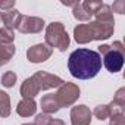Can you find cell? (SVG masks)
<instances>
[{"label": "cell", "instance_id": "6da1fadb", "mask_svg": "<svg viewBox=\"0 0 125 125\" xmlns=\"http://www.w3.org/2000/svg\"><path fill=\"white\" fill-rule=\"evenodd\" d=\"M68 69L74 78H94L102 69V56L90 49H77L69 54Z\"/></svg>", "mask_w": 125, "mask_h": 125}, {"label": "cell", "instance_id": "7a4b0ae2", "mask_svg": "<svg viewBox=\"0 0 125 125\" xmlns=\"http://www.w3.org/2000/svg\"><path fill=\"white\" fill-rule=\"evenodd\" d=\"M115 31L113 18H94L90 24H78L74 28V38L78 44H87L94 40H107Z\"/></svg>", "mask_w": 125, "mask_h": 125}, {"label": "cell", "instance_id": "3957f363", "mask_svg": "<svg viewBox=\"0 0 125 125\" xmlns=\"http://www.w3.org/2000/svg\"><path fill=\"white\" fill-rule=\"evenodd\" d=\"M46 44L50 49H57L59 52H65L69 47L71 38L62 22H52L46 27Z\"/></svg>", "mask_w": 125, "mask_h": 125}, {"label": "cell", "instance_id": "277c9868", "mask_svg": "<svg viewBox=\"0 0 125 125\" xmlns=\"http://www.w3.org/2000/svg\"><path fill=\"white\" fill-rule=\"evenodd\" d=\"M81 96V90L74 83H63L56 91L54 97L60 107H69L72 106Z\"/></svg>", "mask_w": 125, "mask_h": 125}, {"label": "cell", "instance_id": "5b68a950", "mask_svg": "<svg viewBox=\"0 0 125 125\" xmlns=\"http://www.w3.org/2000/svg\"><path fill=\"white\" fill-rule=\"evenodd\" d=\"M31 78L34 80V83L37 84V87H38L40 91L50 90V88H59L62 84L65 83L60 77H57V75H54V74H49V72H46V71H38V72H35Z\"/></svg>", "mask_w": 125, "mask_h": 125}, {"label": "cell", "instance_id": "8992f818", "mask_svg": "<svg viewBox=\"0 0 125 125\" xmlns=\"http://www.w3.org/2000/svg\"><path fill=\"white\" fill-rule=\"evenodd\" d=\"M43 28H44V21L41 18L27 16V15L21 16L19 24L16 27V30L22 34H38L43 31Z\"/></svg>", "mask_w": 125, "mask_h": 125}, {"label": "cell", "instance_id": "52a82bcc", "mask_svg": "<svg viewBox=\"0 0 125 125\" xmlns=\"http://www.w3.org/2000/svg\"><path fill=\"white\" fill-rule=\"evenodd\" d=\"M124 60H125V53L118 52L112 47L106 54H103V65L110 74H116L124 68Z\"/></svg>", "mask_w": 125, "mask_h": 125}, {"label": "cell", "instance_id": "ba28073f", "mask_svg": "<svg viewBox=\"0 0 125 125\" xmlns=\"http://www.w3.org/2000/svg\"><path fill=\"white\" fill-rule=\"evenodd\" d=\"M53 53V49H50L46 43H38L35 46H31L27 50V59L31 62V63H43L47 59H50Z\"/></svg>", "mask_w": 125, "mask_h": 125}, {"label": "cell", "instance_id": "9c48e42d", "mask_svg": "<svg viewBox=\"0 0 125 125\" xmlns=\"http://www.w3.org/2000/svg\"><path fill=\"white\" fill-rule=\"evenodd\" d=\"M93 113L88 106L78 104L71 109V124L72 125H90Z\"/></svg>", "mask_w": 125, "mask_h": 125}, {"label": "cell", "instance_id": "30bf717a", "mask_svg": "<svg viewBox=\"0 0 125 125\" xmlns=\"http://www.w3.org/2000/svg\"><path fill=\"white\" fill-rule=\"evenodd\" d=\"M16 112L22 118H28L31 115H35V112H37L35 100L34 99H22L16 106Z\"/></svg>", "mask_w": 125, "mask_h": 125}, {"label": "cell", "instance_id": "8fae6325", "mask_svg": "<svg viewBox=\"0 0 125 125\" xmlns=\"http://www.w3.org/2000/svg\"><path fill=\"white\" fill-rule=\"evenodd\" d=\"M21 16H22V15H21L18 10H15V9L2 12V27L9 28V30H16Z\"/></svg>", "mask_w": 125, "mask_h": 125}, {"label": "cell", "instance_id": "7c38bea8", "mask_svg": "<svg viewBox=\"0 0 125 125\" xmlns=\"http://www.w3.org/2000/svg\"><path fill=\"white\" fill-rule=\"evenodd\" d=\"M40 106L43 109V113H47V115H52V113H56L60 106L54 97V94H44L40 100Z\"/></svg>", "mask_w": 125, "mask_h": 125}, {"label": "cell", "instance_id": "4fadbf2b", "mask_svg": "<svg viewBox=\"0 0 125 125\" xmlns=\"http://www.w3.org/2000/svg\"><path fill=\"white\" fill-rule=\"evenodd\" d=\"M38 93H40V90H38L37 84L34 83V80L31 77L24 80V83L21 85V96L24 99H34Z\"/></svg>", "mask_w": 125, "mask_h": 125}, {"label": "cell", "instance_id": "5bb4252c", "mask_svg": "<svg viewBox=\"0 0 125 125\" xmlns=\"http://www.w3.org/2000/svg\"><path fill=\"white\" fill-rule=\"evenodd\" d=\"M72 15H74V18L78 19L80 22H90V19L93 18V13H90V12L84 8L83 2H81V3L77 2V5L72 8Z\"/></svg>", "mask_w": 125, "mask_h": 125}, {"label": "cell", "instance_id": "9a60e30c", "mask_svg": "<svg viewBox=\"0 0 125 125\" xmlns=\"http://www.w3.org/2000/svg\"><path fill=\"white\" fill-rule=\"evenodd\" d=\"M15 54V46L13 44H2L0 46V66L6 65Z\"/></svg>", "mask_w": 125, "mask_h": 125}, {"label": "cell", "instance_id": "2e32d148", "mask_svg": "<svg viewBox=\"0 0 125 125\" xmlns=\"http://www.w3.org/2000/svg\"><path fill=\"white\" fill-rule=\"evenodd\" d=\"M10 115V97L8 93L0 90V116L8 118Z\"/></svg>", "mask_w": 125, "mask_h": 125}, {"label": "cell", "instance_id": "e0dca14e", "mask_svg": "<svg viewBox=\"0 0 125 125\" xmlns=\"http://www.w3.org/2000/svg\"><path fill=\"white\" fill-rule=\"evenodd\" d=\"M15 40V32L13 30L0 27V46L2 44H12Z\"/></svg>", "mask_w": 125, "mask_h": 125}, {"label": "cell", "instance_id": "ac0fdd59", "mask_svg": "<svg viewBox=\"0 0 125 125\" xmlns=\"http://www.w3.org/2000/svg\"><path fill=\"white\" fill-rule=\"evenodd\" d=\"M91 113L99 121H104V119H107L110 116V112H109V106L107 104H99V106H96L94 112H91Z\"/></svg>", "mask_w": 125, "mask_h": 125}, {"label": "cell", "instance_id": "d6986e66", "mask_svg": "<svg viewBox=\"0 0 125 125\" xmlns=\"http://www.w3.org/2000/svg\"><path fill=\"white\" fill-rule=\"evenodd\" d=\"M16 84V74L12 71H8L2 75V85L6 88H12Z\"/></svg>", "mask_w": 125, "mask_h": 125}, {"label": "cell", "instance_id": "ffe728a7", "mask_svg": "<svg viewBox=\"0 0 125 125\" xmlns=\"http://www.w3.org/2000/svg\"><path fill=\"white\" fill-rule=\"evenodd\" d=\"M112 102H115L116 104L125 107V88H124V87L116 91V94L113 96V100H112Z\"/></svg>", "mask_w": 125, "mask_h": 125}, {"label": "cell", "instance_id": "44dd1931", "mask_svg": "<svg viewBox=\"0 0 125 125\" xmlns=\"http://www.w3.org/2000/svg\"><path fill=\"white\" fill-rule=\"evenodd\" d=\"M50 121H52V116L47 115V113H43V112H41V113H38V115L35 116L34 125H49Z\"/></svg>", "mask_w": 125, "mask_h": 125}, {"label": "cell", "instance_id": "7402d4cb", "mask_svg": "<svg viewBox=\"0 0 125 125\" xmlns=\"http://www.w3.org/2000/svg\"><path fill=\"white\" fill-rule=\"evenodd\" d=\"M110 10H113V12H116L119 15H124L125 13V2H124V0H116V2L110 6Z\"/></svg>", "mask_w": 125, "mask_h": 125}, {"label": "cell", "instance_id": "603a6c76", "mask_svg": "<svg viewBox=\"0 0 125 125\" xmlns=\"http://www.w3.org/2000/svg\"><path fill=\"white\" fill-rule=\"evenodd\" d=\"M83 5H84V8H85L90 13L94 15V12L102 6V2H90V0H85V2H83Z\"/></svg>", "mask_w": 125, "mask_h": 125}, {"label": "cell", "instance_id": "cb8c5ba5", "mask_svg": "<svg viewBox=\"0 0 125 125\" xmlns=\"http://www.w3.org/2000/svg\"><path fill=\"white\" fill-rule=\"evenodd\" d=\"M109 125H125V116H124V113L112 115L110 121H109Z\"/></svg>", "mask_w": 125, "mask_h": 125}, {"label": "cell", "instance_id": "d4e9b609", "mask_svg": "<svg viewBox=\"0 0 125 125\" xmlns=\"http://www.w3.org/2000/svg\"><path fill=\"white\" fill-rule=\"evenodd\" d=\"M13 8H15L13 0H3V2H0V9H3L5 12L6 10H12Z\"/></svg>", "mask_w": 125, "mask_h": 125}, {"label": "cell", "instance_id": "484cf974", "mask_svg": "<svg viewBox=\"0 0 125 125\" xmlns=\"http://www.w3.org/2000/svg\"><path fill=\"white\" fill-rule=\"evenodd\" d=\"M110 47H112V49H115V50H118V52H122V53H125V47H124L122 41H113V43L110 44Z\"/></svg>", "mask_w": 125, "mask_h": 125}, {"label": "cell", "instance_id": "4316f807", "mask_svg": "<svg viewBox=\"0 0 125 125\" xmlns=\"http://www.w3.org/2000/svg\"><path fill=\"white\" fill-rule=\"evenodd\" d=\"M110 50V46L109 44H102V46H99V54H106L107 52Z\"/></svg>", "mask_w": 125, "mask_h": 125}, {"label": "cell", "instance_id": "83f0119b", "mask_svg": "<svg viewBox=\"0 0 125 125\" xmlns=\"http://www.w3.org/2000/svg\"><path fill=\"white\" fill-rule=\"evenodd\" d=\"M49 125H65V122L62 121V119H53V118H52V121H50Z\"/></svg>", "mask_w": 125, "mask_h": 125}, {"label": "cell", "instance_id": "f1b7e54d", "mask_svg": "<svg viewBox=\"0 0 125 125\" xmlns=\"http://www.w3.org/2000/svg\"><path fill=\"white\" fill-rule=\"evenodd\" d=\"M62 5H63V6H75L77 5V2H62Z\"/></svg>", "mask_w": 125, "mask_h": 125}, {"label": "cell", "instance_id": "f546056e", "mask_svg": "<svg viewBox=\"0 0 125 125\" xmlns=\"http://www.w3.org/2000/svg\"><path fill=\"white\" fill-rule=\"evenodd\" d=\"M0 27H2V12H0Z\"/></svg>", "mask_w": 125, "mask_h": 125}, {"label": "cell", "instance_id": "4dcf8cb0", "mask_svg": "<svg viewBox=\"0 0 125 125\" xmlns=\"http://www.w3.org/2000/svg\"><path fill=\"white\" fill-rule=\"evenodd\" d=\"M22 125H34V124H22Z\"/></svg>", "mask_w": 125, "mask_h": 125}]
</instances>
